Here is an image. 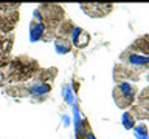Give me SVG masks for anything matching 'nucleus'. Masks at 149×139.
<instances>
[{
  "label": "nucleus",
  "instance_id": "nucleus-13",
  "mask_svg": "<svg viewBox=\"0 0 149 139\" xmlns=\"http://www.w3.org/2000/svg\"><path fill=\"white\" fill-rule=\"evenodd\" d=\"M58 76V68H40L39 71L36 73V76L33 77L34 81L44 82V83H51Z\"/></svg>",
  "mask_w": 149,
  "mask_h": 139
},
{
  "label": "nucleus",
  "instance_id": "nucleus-2",
  "mask_svg": "<svg viewBox=\"0 0 149 139\" xmlns=\"http://www.w3.org/2000/svg\"><path fill=\"white\" fill-rule=\"evenodd\" d=\"M146 71H149V57L127 48L121 53L118 63L113 68V79L116 83L126 81H138L141 74Z\"/></svg>",
  "mask_w": 149,
  "mask_h": 139
},
{
  "label": "nucleus",
  "instance_id": "nucleus-12",
  "mask_svg": "<svg viewBox=\"0 0 149 139\" xmlns=\"http://www.w3.org/2000/svg\"><path fill=\"white\" fill-rule=\"evenodd\" d=\"M44 36H45L44 23L40 20H37V19H33L31 23H30V39H31V42L44 40Z\"/></svg>",
  "mask_w": 149,
  "mask_h": 139
},
{
  "label": "nucleus",
  "instance_id": "nucleus-3",
  "mask_svg": "<svg viewBox=\"0 0 149 139\" xmlns=\"http://www.w3.org/2000/svg\"><path fill=\"white\" fill-rule=\"evenodd\" d=\"M33 17L40 20L45 26V36L44 42L54 40L58 36V28L64 22L65 11L59 5H39L37 9H34Z\"/></svg>",
  "mask_w": 149,
  "mask_h": 139
},
{
  "label": "nucleus",
  "instance_id": "nucleus-11",
  "mask_svg": "<svg viewBox=\"0 0 149 139\" xmlns=\"http://www.w3.org/2000/svg\"><path fill=\"white\" fill-rule=\"evenodd\" d=\"M129 48L132 51H135V53L149 57V34H144L141 37H138L137 40H134L132 43L129 45Z\"/></svg>",
  "mask_w": 149,
  "mask_h": 139
},
{
  "label": "nucleus",
  "instance_id": "nucleus-18",
  "mask_svg": "<svg viewBox=\"0 0 149 139\" xmlns=\"http://www.w3.org/2000/svg\"><path fill=\"white\" fill-rule=\"evenodd\" d=\"M148 81H149V73H148Z\"/></svg>",
  "mask_w": 149,
  "mask_h": 139
},
{
  "label": "nucleus",
  "instance_id": "nucleus-17",
  "mask_svg": "<svg viewBox=\"0 0 149 139\" xmlns=\"http://www.w3.org/2000/svg\"><path fill=\"white\" fill-rule=\"evenodd\" d=\"M134 131H135V136H137L138 139H148V128H146V125L141 124V125H138V127H135L134 128Z\"/></svg>",
  "mask_w": 149,
  "mask_h": 139
},
{
  "label": "nucleus",
  "instance_id": "nucleus-10",
  "mask_svg": "<svg viewBox=\"0 0 149 139\" xmlns=\"http://www.w3.org/2000/svg\"><path fill=\"white\" fill-rule=\"evenodd\" d=\"M14 45V32L11 34H2L0 32V60L9 57Z\"/></svg>",
  "mask_w": 149,
  "mask_h": 139
},
{
  "label": "nucleus",
  "instance_id": "nucleus-16",
  "mask_svg": "<svg viewBox=\"0 0 149 139\" xmlns=\"http://www.w3.org/2000/svg\"><path fill=\"white\" fill-rule=\"evenodd\" d=\"M20 3H0V12H13L19 11Z\"/></svg>",
  "mask_w": 149,
  "mask_h": 139
},
{
  "label": "nucleus",
  "instance_id": "nucleus-9",
  "mask_svg": "<svg viewBox=\"0 0 149 139\" xmlns=\"http://www.w3.org/2000/svg\"><path fill=\"white\" fill-rule=\"evenodd\" d=\"M68 39H70L73 46H76V48L81 50V48H86L88 45V42H90V34H88L86 30H82V28L74 26Z\"/></svg>",
  "mask_w": 149,
  "mask_h": 139
},
{
  "label": "nucleus",
  "instance_id": "nucleus-14",
  "mask_svg": "<svg viewBox=\"0 0 149 139\" xmlns=\"http://www.w3.org/2000/svg\"><path fill=\"white\" fill-rule=\"evenodd\" d=\"M54 48L58 54H68L70 51L73 50V45L70 39H65V37H56L54 39Z\"/></svg>",
  "mask_w": 149,
  "mask_h": 139
},
{
  "label": "nucleus",
  "instance_id": "nucleus-4",
  "mask_svg": "<svg viewBox=\"0 0 149 139\" xmlns=\"http://www.w3.org/2000/svg\"><path fill=\"white\" fill-rule=\"evenodd\" d=\"M51 83H44L34 81L33 83H17V85H9L5 88V93L13 97H31L37 102L45 100L51 93Z\"/></svg>",
  "mask_w": 149,
  "mask_h": 139
},
{
  "label": "nucleus",
  "instance_id": "nucleus-15",
  "mask_svg": "<svg viewBox=\"0 0 149 139\" xmlns=\"http://www.w3.org/2000/svg\"><path fill=\"white\" fill-rule=\"evenodd\" d=\"M123 125L127 130H134V125H135V119L134 116L129 113V111H126V113L123 114Z\"/></svg>",
  "mask_w": 149,
  "mask_h": 139
},
{
  "label": "nucleus",
  "instance_id": "nucleus-1",
  "mask_svg": "<svg viewBox=\"0 0 149 139\" xmlns=\"http://www.w3.org/2000/svg\"><path fill=\"white\" fill-rule=\"evenodd\" d=\"M40 70L36 59L30 56H19V57H6L0 60V87L26 83L36 76Z\"/></svg>",
  "mask_w": 149,
  "mask_h": 139
},
{
  "label": "nucleus",
  "instance_id": "nucleus-8",
  "mask_svg": "<svg viewBox=\"0 0 149 139\" xmlns=\"http://www.w3.org/2000/svg\"><path fill=\"white\" fill-rule=\"evenodd\" d=\"M19 22V11L13 12H0V32L11 34Z\"/></svg>",
  "mask_w": 149,
  "mask_h": 139
},
{
  "label": "nucleus",
  "instance_id": "nucleus-7",
  "mask_svg": "<svg viewBox=\"0 0 149 139\" xmlns=\"http://www.w3.org/2000/svg\"><path fill=\"white\" fill-rule=\"evenodd\" d=\"M81 9L87 16H90L93 19H100L109 16L113 9L112 3H81Z\"/></svg>",
  "mask_w": 149,
  "mask_h": 139
},
{
  "label": "nucleus",
  "instance_id": "nucleus-5",
  "mask_svg": "<svg viewBox=\"0 0 149 139\" xmlns=\"http://www.w3.org/2000/svg\"><path fill=\"white\" fill-rule=\"evenodd\" d=\"M112 94H113V100L116 107H120L123 110H129L135 104V99L138 96V88L137 85H134L130 82H118L115 83Z\"/></svg>",
  "mask_w": 149,
  "mask_h": 139
},
{
  "label": "nucleus",
  "instance_id": "nucleus-6",
  "mask_svg": "<svg viewBox=\"0 0 149 139\" xmlns=\"http://www.w3.org/2000/svg\"><path fill=\"white\" fill-rule=\"evenodd\" d=\"M130 114L134 116V119H149V87L137 96V104H134L127 110Z\"/></svg>",
  "mask_w": 149,
  "mask_h": 139
}]
</instances>
